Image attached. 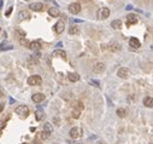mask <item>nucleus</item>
I'll list each match as a JSON object with an SVG mask.
<instances>
[{
    "instance_id": "40",
    "label": "nucleus",
    "mask_w": 153,
    "mask_h": 144,
    "mask_svg": "<svg viewBox=\"0 0 153 144\" xmlns=\"http://www.w3.org/2000/svg\"><path fill=\"white\" fill-rule=\"evenodd\" d=\"M25 1H29V0H25Z\"/></svg>"
},
{
    "instance_id": "28",
    "label": "nucleus",
    "mask_w": 153,
    "mask_h": 144,
    "mask_svg": "<svg viewBox=\"0 0 153 144\" xmlns=\"http://www.w3.org/2000/svg\"><path fill=\"white\" fill-rule=\"evenodd\" d=\"M20 43H21V45H24V46H27V47H29V41L25 39V38H22L20 40Z\"/></svg>"
},
{
    "instance_id": "12",
    "label": "nucleus",
    "mask_w": 153,
    "mask_h": 144,
    "mask_svg": "<svg viewBox=\"0 0 153 144\" xmlns=\"http://www.w3.org/2000/svg\"><path fill=\"white\" fill-rule=\"evenodd\" d=\"M53 57H62L63 60H66V52L63 51V50H55L53 52Z\"/></svg>"
},
{
    "instance_id": "15",
    "label": "nucleus",
    "mask_w": 153,
    "mask_h": 144,
    "mask_svg": "<svg viewBox=\"0 0 153 144\" xmlns=\"http://www.w3.org/2000/svg\"><path fill=\"white\" fill-rule=\"evenodd\" d=\"M40 47H41V43H40V41H33V43H29V48H32L33 51H37Z\"/></svg>"
},
{
    "instance_id": "29",
    "label": "nucleus",
    "mask_w": 153,
    "mask_h": 144,
    "mask_svg": "<svg viewBox=\"0 0 153 144\" xmlns=\"http://www.w3.org/2000/svg\"><path fill=\"white\" fill-rule=\"evenodd\" d=\"M89 84L90 85H94L95 87H100V82L97 80H89Z\"/></svg>"
},
{
    "instance_id": "39",
    "label": "nucleus",
    "mask_w": 153,
    "mask_h": 144,
    "mask_svg": "<svg viewBox=\"0 0 153 144\" xmlns=\"http://www.w3.org/2000/svg\"><path fill=\"white\" fill-rule=\"evenodd\" d=\"M23 144H28V143H23Z\"/></svg>"
},
{
    "instance_id": "8",
    "label": "nucleus",
    "mask_w": 153,
    "mask_h": 144,
    "mask_svg": "<svg viewBox=\"0 0 153 144\" xmlns=\"http://www.w3.org/2000/svg\"><path fill=\"white\" fill-rule=\"evenodd\" d=\"M105 70V64L101 63V62H99V63H97L93 67V72L97 73V74H100V73H102Z\"/></svg>"
},
{
    "instance_id": "3",
    "label": "nucleus",
    "mask_w": 153,
    "mask_h": 144,
    "mask_svg": "<svg viewBox=\"0 0 153 144\" xmlns=\"http://www.w3.org/2000/svg\"><path fill=\"white\" fill-rule=\"evenodd\" d=\"M69 11L72 13V15H77L81 12V5L79 3H72V4L69 5Z\"/></svg>"
},
{
    "instance_id": "38",
    "label": "nucleus",
    "mask_w": 153,
    "mask_h": 144,
    "mask_svg": "<svg viewBox=\"0 0 153 144\" xmlns=\"http://www.w3.org/2000/svg\"><path fill=\"white\" fill-rule=\"evenodd\" d=\"M1 96H3V93H1V91H0V97H1Z\"/></svg>"
},
{
    "instance_id": "33",
    "label": "nucleus",
    "mask_w": 153,
    "mask_h": 144,
    "mask_svg": "<svg viewBox=\"0 0 153 144\" xmlns=\"http://www.w3.org/2000/svg\"><path fill=\"white\" fill-rule=\"evenodd\" d=\"M4 107H5L4 103H0V113H1L3 110H4Z\"/></svg>"
},
{
    "instance_id": "32",
    "label": "nucleus",
    "mask_w": 153,
    "mask_h": 144,
    "mask_svg": "<svg viewBox=\"0 0 153 144\" xmlns=\"http://www.w3.org/2000/svg\"><path fill=\"white\" fill-rule=\"evenodd\" d=\"M53 121L55 122V125H57V126H59V125H60V124H59V119H58V117H54V120H53Z\"/></svg>"
},
{
    "instance_id": "17",
    "label": "nucleus",
    "mask_w": 153,
    "mask_h": 144,
    "mask_svg": "<svg viewBox=\"0 0 153 144\" xmlns=\"http://www.w3.org/2000/svg\"><path fill=\"white\" fill-rule=\"evenodd\" d=\"M48 13H50L52 17H58L59 16V10L57 7H51V9H48Z\"/></svg>"
},
{
    "instance_id": "9",
    "label": "nucleus",
    "mask_w": 153,
    "mask_h": 144,
    "mask_svg": "<svg viewBox=\"0 0 153 144\" xmlns=\"http://www.w3.org/2000/svg\"><path fill=\"white\" fill-rule=\"evenodd\" d=\"M33 102H35V103H40V102H42L45 99V95L43 93H34L32 97Z\"/></svg>"
},
{
    "instance_id": "5",
    "label": "nucleus",
    "mask_w": 153,
    "mask_h": 144,
    "mask_svg": "<svg viewBox=\"0 0 153 144\" xmlns=\"http://www.w3.org/2000/svg\"><path fill=\"white\" fill-rule=\"evenodd\" d=\"M64 28H65V24H64V22L59 21V22H57V23L54 24L53 30H54V33H57V34H62L63 30H64Z\"/></svg>"
},
{
    "instance_id": "18",
    "label": "nucleus",
    "mask_w": 153,
    "mask_h": 144,
    "mask_svg": "<svg viewBox=\"0 0 153 144\" xmlns=\"http://www.w3.org/2000/svg\"><path fill=\"white\" fill-rule=\"evenodd\" d=\"M122 26V21L121 20H114L112 21V23H111V27L113 29H119Z\"/></svg>"
},
{
    "instance_id": "23",
    "label": "nucleus",
    "mask_w": 153,
    "mask_h": 144,
    "mask_svg": "<svg viewBox=\"0 0 153 144\" xmlns=\"http://www.w3.org/2000/svg\"><path fill=\"white\" fill-rule=\"evenodd\" d=\"M35 115H36V120L37 121H41L45 117V113L42 112V110H37V112L35 113Z\"/></svg>"
},
{
    "instance_id": "7",
    "label": "nucleus",
    "mask_w": 153,
    "mask_h": 144,
    "mask_svg": "<svg viewBox=\"0 0 153 144\" xmlns=\"http://www.w3.org/2000/svg\"><path fill=\"white\" fill-rule=\"evenodd\" d=\"M128 20H127V27L129 28L130 26H133V24H136L137 23V16L136 15H134V13H131V15H129V16L127 17Z\"/></svg>"
},
{
    "instance_id": "24",
    "label": "nucleus",
    "mask_w": 153,
    "mask_h": 144,
    "mask_svg": "<svg viewBox=\"0 0 153 144\" xmlns=\"http://www.w3.org/2000/svg\"><path fill=\"white\" fill-rule=\"evenodd\" d=\"M43 131H46L48 133H52V125L50 122H46V124L43 125Z\"/></svg>"
},
{
    "instance_id": "22",
    "label": "nucleus",
    "mask_w": 153,
    "mask_h": 144,
    "mask_svg": "<svg viewBox=\"0 0 153 144\" xmlns=\"http://www.w3.org/2000/svg\"><path fill=\"white\" fill-rule=\"evenodd\" d=\"M72 107H74V109H77V110H80V112H82L83 108H84V107H83L82 102H75Z\"/></svg>"
},
{
    "instance_id": "1",
    "label": "nucleus",
    "mask_w": 153,
    "mask_h": 144,
    "mask_svg": "<svg viewBox=\"0 0 153 144\" xmlns=\"http://www.w3.org/2000/svg\"><path fill=\"white\" fill-rule=\"evenodd\" d=\"M16 114L20 115L21 117H23V119H27L28 115H29V109H28L27 105H20L16 109Z\"/></svg>"
},
{
    "instance_id": "35",
    "label": "nucleus",
    "mask_w": 153,
    "mask_h": 144,
    "mask_svg": "<svg viewBox=\"0 0 153 144\" xmlns=\"http://www.w3.org/2000/svg\"><path fill=\"white\" fill-rule=\"evenodd\" d=\"M4 122H3V121H0V128H1V127H3V126H4Z\"/></svg>"
},
{
    "instance_id": "19",
    "label": "nucleus",
    "mask_w": 153,
    "mask_h": 144,
    "mask_svg": "<svg viewBox=\"0 0 153 144\" xmlns=\"http://www.w3.org/2000/svg\"><path fill=\"white\" fill-rule=\"evenodd\" d=\"M109 16H110V9L104 7L102 9V11H101V18L102 20H106Z\"/></svg>"
},
{
    "instance_id": "11",
    "label": "nucleus",
    "mask_w": 153,
    "mask_h": 144,
    "mask_svg": "<svg viewBox=\"0 0 153 144\" xmlns=\"http://www.w3.org/2000/svg\"><path fill=\"white\" fill-rule=\"evenodd\" d=\"M129 45H130V47H133V48H139L141 44H140L139 39H136V38H130Z\"/></svg>"
},
{
    "instance_id": "2",
    "label": "nucleus",
    "mask_w": 153,
    "mask_h": 144,
    "mask_svg": "<svg viewBox=\"0 0 153 144\" xmlns=\"http://www.w3.org/2000/svg\"><path fill=\"white\" fill-rule=\"evenodd\" d=\"M27 82L30 85V86H37V85H41L42 79H41L40 75H33V76H29V78H28Z\"/></svg>"
},
{
    "instance_id": "10",
    "label": "nucleus",
    "mask_w": 153,
    "mask_h": 144,
    "mask_svg": "<svg viewBox=\"0 0 153 144\" xmlns=\"http://www.w3.org/2000/svg\"><path fill=\"white\" fill-rule=\"evenodd\" d=\"M29 9H32L33 11H42L43 5L41 4V3H33V4H30Z\"/></svg>"
},
{
    "instance_id": "20",
    "label": "nucleus",
    "mask_w": 153,
    "mask_h": 144,
    "mask_svg": "<svg viewBox=\"0 0 153 144\" xmlns=\"http://www.w3.org/2000/svg\"><path fill=\"white\" fill-rule=\"evenodd\" d=\"M50 134H51V133L46 132V131H42L41 133H39V136H37V138H39L40 140H45V139H47L48 137H50Z\"/></svg>"
},
{
    "instance_id": "14",
    "label": "nucleus",
    "mask_w": 153,
    "mask_h": 144,
    "mask_svg": "<svg viewBox=\"0 0 153 144\" xmlns=\"http://www.w3.org/2000/svg\"><path fill=\"white\" fill-rule=\"evenodd\" d=\"M18 18L20 20H29L30 18V13L27 11V10H23L18 13Z\"/></svg>"
},
{
    "instance_id": "6",
    "label": "nucleus",
    "mask_w": 153,
    "mask_h": 144,
    "mask_svg": "<svg viewBox=\"0 0 153 144\" xmlns=\"http://www.w3.org/2000/svg\"><path fill=\"white\" fill-rule=\"evenodd\" d=\"M117 75L119 76V78H122V79H127V78L129 76V69L126 68V67H122V68L118 69Z\"/></svg>"
},
{
    "instance_id": "34",
    "label": "nucleus",
    "mask_w": 153,
    "mask_h": 144,
    "mask_svg": "<svg viewBox=\"0 0 153 144\" xmlns=\"http://www.w3.org/2000/svg\"><path fill=\"white\" fill-rule=\"evenodd\" d=\"M60 46H63V43H58V44L55 45V47H60Z\"/></svg>"
},
{
    "instance_id": "36",
    "label": "nucleus",
    "mask_w": 153,
    "mask_h": 144,
    "mask_svg": "<svg viewBox=\"0 0 153 144\" xmlns=\"http://www.w3.org/2000/svg\"><path fill=\"white\" fill-rule=\"evenodd\" d=\"M1 6H3V1L0 0V9H1Z\"/></svg>"
},
{
    "instance_id": "30",
    "label": "nucleus",
    "mask_w": 153,
    "mask_h": 144,
    "mask_svg": "<svg viewBox=\"0 0 153 144\" xmlns=\"http://www.w3.org/2000/svg\"><path fill=\"white\" fill-rule=\"evenodd\" d=\"M12 10H13V7H12V6H11V7H8V10H7V11H6V13H5V15H6V17H8V16H10V15H11Z\"/></svg>"
},
{
    "instance_id": "4",
    "label": "nucleus",
    "mask_w": 153,
    "mask_h": 144,
    "mask_svg": "<svg viewBox=\"0 0 153 144\" xmlns=\"http://www.w3.org/2000/svg\"><path fill=\"white\" fill-rule=\"evenodd\" d=\"M81 136H82V130L80 127H74L70 130V137L72 139H77Z\"/></svg>"
},
{
    "instance_id": "27",
    "label": "nucleus",
    "mask_w": 153,
    "mask_h": 144,
    "mask_svg": "<svg viewBox=\"0 0 153 144\" xmlns=\"http://www.w3.org/2000/svg\"><path fill=\"white\" fill-rule=\"evenodd\" d=\"M79 32H80V29L77 27H71L69 29V34H79Z\"/></svg>"
},
{
    "instance_id": "37",
    "label": "nucleus",
    "mask_w": 153,
    "mask_h": 144,
    "mask_svg": "<svg viewBox=\"0 0 153 144\" xmlns=\"http://www.w3.org/2000/svg\"><path fill=\"white\" fill-rule=\"evenodd\" d=\"M83 1H86V3H89L90 0H83Z\"/></svg>"
},
{
    "instance_id": "13",
    "label": "nucleus",
    "mask_w": 153,
    "mask_h": 144,
    "mask_svg": "<svg viewBox=\"0 0 153 144\" xmlns=\"http://www.w3.org/2000/svg\"><path fill=\"white\" fill-rule=\"evenodd\" d=\"M68 78H69V80H70L71 82H77V81L80 80V75L77 73H69Z\"/></svg>"
},
{
    "instance_id": "16",
    "label": "nucleus",
    "mask_w": 153,
    "mask_h": 144,
    "mask_svg": "<svg viewBox=\"0 0 153 144\" xmlns=\"http://www.w3.org/2000/svg\"><path fill=\"white\" fill-rule=\"evenodd\" d=\"M144 105L147 107V108H152L153 107V98L151 96L146 97L145 99H144Z\"/></svg>"
},
{
    "instance_id": "31",
    "label": "nucleus",
    "mask_w": 153,
    "mask_h": 144,
    "mask_svg": "<svg viewBox=\"0 0 153 144\" xmlns=\"http://www.w3.org/2000/svg\"><path fill=\"white\" fill-rule=\"evenodd\" d=\"M126 10H128V11H130V10H133V5H127Z\"/></svg>"
},
{
    "instance_id": "26",
    "label": "nucleus",
    "mask_w": 153,
    "mask_h": 144,
    "mask_svg": "<svg viewBox=\"0 0 153 144\" xmlns=\"http://www.w3.org/2000/svg\"><path fill=\"white\" fill-rule=\"evenodd\" d=\"M117 115L119 116V117H124V116H126V110H124V109L123 108H119V109H117Z\"/></svg>"
},
{
    "instance_id": "25",
    "label": "nucleus",
    "mask_w": 153,
    "mask_h": 144,
    "mask_svg": "<svg viewBox=\"0 0 153 144\" xmlns=\"http://www.w3.org/2000/svg\"><path fill=\"white\" fill-rule=\"evenodd\" d=\"M71 115H72V117H74V119H79L80 115H81V112H80V110H77V109H74V110H72V113H71Z\"/></svg>"
},
{
    "instance_id": "21",
    "label": "nucleus",
    "mask_w": 153,
    "mask_h": 144,
    "mask_svg": "<svg viewBox=\"0 0 153 144\" xmlns=\"http://www.w3.org/2000/svg\"><path fill=\"white\" fill-rule=\"evenodd\" d=\"M109 48H110L111 51H113V52H118V51H121V45L113 43V44H111L110 46H109Z\"/></svg>"
}]
</instances>
